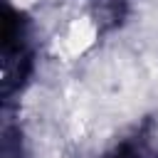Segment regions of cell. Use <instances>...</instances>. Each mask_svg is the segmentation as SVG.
Returning a JSON list of instances; mask_svg holds the SVG:
<instances>
[{
	"label": "cell",
	"instance_id": "3",
	"mask_svg": "<svg viewBox=\"0 0 158 158\" xmlns=\"http://www.w3.org/2000/svg\"><path fill=\"white\" fill-rule=\"evenodd\" d=\"M106 158H146V151L138 143H121L116 146Z\"/></svg>",
	"mask_w": 158,
	"mask_h": 158
},
{
	"label": "cell",
	"instance_id": "1",
	"mask_svg": "<svg viewBox=\"0 0 158 158\" xmlns=\"http://www.w3.org/2000/svg\"><path fill=\"white\" fill-rule=\"evenodd\" d=\"M30 72V52L25 44L22 17L12 10L5 12L2 20V94L10 96Z\"/></svg>",
	"mask_w": 158,
	"mask_h": 158
},
{
	"label": "cell",
	"instance_id": "2",
	"mask_svg": "<svg viewBox=\"0 0 158 158\" xmlns=\"http://www.w3.org/2000/svg\"><path fill=\"white\" fill-rule=\"evenodd\" d=\"M91 12L101 27H114L126 12V0H89Z\"/></svg>",
	"mask_w": 158,
	"mask_h": 158
}]
</instances>
